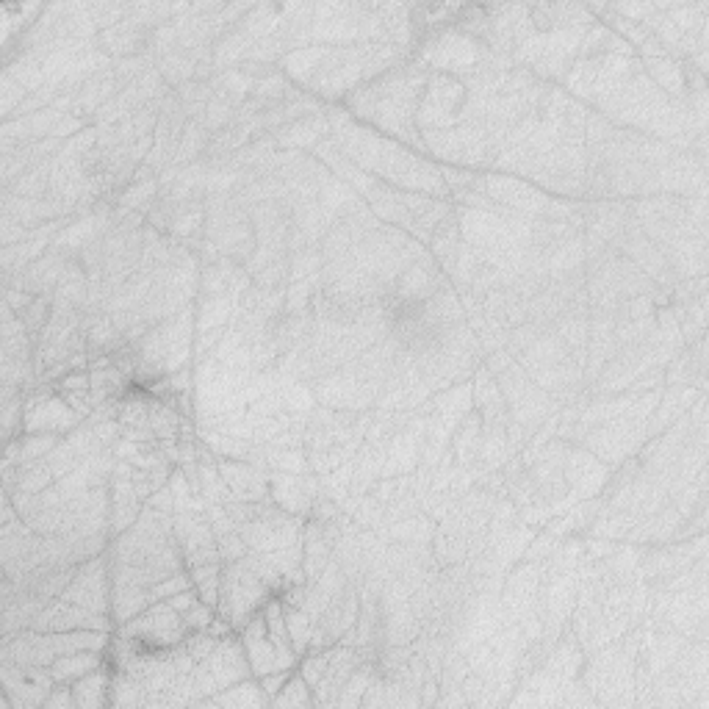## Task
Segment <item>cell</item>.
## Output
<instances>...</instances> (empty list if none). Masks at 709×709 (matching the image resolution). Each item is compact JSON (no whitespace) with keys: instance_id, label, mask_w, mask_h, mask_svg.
Segmentation results:
<instances>
[{"instance_id":"6da1fadb","label":"cell","mask_w":709,"mask_h":709,"mask_svg":"<svg viewBox=\"0 0 709 709\" xmlns=\"http://www.w3.org/2000/svg\"><path fill=\"white\" fill-rule=\"evenodd\" d=\"M413 67L416 64H399L374 78L372 84L355 89L352 95H347V109L355 117H363L394 136L413 139L416 111L427 92V78Z\"/></svg>"},{"instance_id":"7a4b0ae2","label":"cell","mask_w":709,"mask_h":709,"mask_svg":"<svg viewBox=\"0 0 709 709\" xmlns=\"http://www.w3.org/2000/svg\"><path fill=\"white\" fill-rule=\"evenodd\" d=\"M269 596H275L266 588V582L255 574L244 560L225 563L222 568V585H219V604L217 615L230 621L233 632H241L247 621L264 610Z\"/></svg>"},{"instance_id":"3957f363","label":"cell","mask_w":709,"mask_h":709,"mask_svg":"<svg viewBox=\"0 0 709 709\" xmlns=\"http://www.w3.org/2000/svg\"><path fill=\"white\" fill-rule=\"evenodd\" d=\"M120 635L136 640L147 649H175L181 646L189 629L183 624V615L169 607V601L150 604L145 613H139L133 621L120 626Z\"/></svg>"},{"instance_id":"277c9868","label":"cell","mask_w":709,"mask_h":709,"mask_svg":"<svg viewBox=\"0 0 709 709\" xmlns=\"http://www.w3.org/2000/svg\"><path fill=\"white\" fill-rule=\"evenodd\" d=\"M111 593H114V579H111L109 552H106L78 565V574L59 599L86 607L92 613L111 615Z\"/></svg>"},{"instance_id":"5b68a950","label":"cell","mask_w":709,"mask_h":709,"mask_svg":"<svg viewBox=\"0 0 709 709\" xmlns=\"http://www.w3.org/2000/svg\"><path fill=\"white\" fill-rule=\"evenodd\" d=\"M56 679L50 668L39 665H17L12 660H0V690L9 696L12 709H39L53 693Z\"/></svg>"},{"instance_id":"8992f818","label":"cell","mask_w":709,"mask_h":709,"mask_svg":"<svg viewBox=\"0 0 709 709\" xmlns=\"http://www.w3.org/2000/svg\"><path fill=\"white\" fill-rule=\"evenodd\" d=\"M172 532H175V541H178V549H181L183 554L186 571H189V568H197V565L222 563L217 535H214V529H211V521L205 518V510H183V513H175Z\"/></svg>"},{"instance_id":"52a82bcc","label":"cell","mask_w":709,"mask_h":709,"mask_svg":"<svg viewBox=\"0 0 709 709\" xmlns=\"http://www.w3.org/2000/svg\"><path fill=\"white\" fill-rule=\"evenodd\" d=\"M81 424L84 419L64 402V397L53 394L50 388H37L25 399L23 433H56L64 438Z\"/></svg>"},{"instance_id":"ba28073f","label":"cell","mask_w":709,"mask_h":709,"mask_svg":"<svg viewBox=\"0 0 709 709\" xmlns=\"http://www.w3.org/2000/svg\"><path fill=\"white\" fill-rule=\"evenodd\" d=\"M31 629L37 632H78V629H95V632H114L117 624L111 615H100L70 604L64 599H53L42 613L31 621Z\"/></svg>"},{"instance_id":"9c48e42d","label":"cell","mask_w":709,"mask_h":709,"mask_svg":"<svg viewBox=\"0 0 709 709\" xmlns=\"http://www.w3.org/2000/svg\"><path fill=\"white\" fill-rule=\"evenodd\" d=\"M446 283H449V277L444 275V269L435 264L433 255L424 253L419 261H413V264L397 277L394 291H391V300L421 305V302L435 297L438 291L444 289Z\"/></svg>"},{"instance_id":"30bf717a","label":"cell","mask_w":709,"mask_h":709,"mask_svg":"<svg viewBox=\"0 0 709 709\" xmlns=\"http://www.w3.org/2000/svg\"><path fill=\"white\" fill-rule=\"evenodd\" d=\"M73 258L75 255L53 244L48 253L25 269L23 275L14 277L12 283H3V289H23L28 294H34V297H53Z\"/></svg>"},{"instance_id":"8fae6325","label":"cell","mask_w":709,"mask_h":709,"mask_svg":"<svg viewBox=\"0 0 709 709\" xmlns=\"http://www.w3.org/2000/svg\"><path fill=\"white\" fill-rule=\"evenodd\" d=\"M109 496H111V532H114V538L120 535V532H125V529H131L136 521H139V516H142V510H145V499L136 493V488H133L131 482V463L128 460H117V466H114V474H111V482H109Z\"/></svg>"},{"instance_id":"7c38bea8","label":"cell","mask_w":709,"mask_h":709,"mask_svg":"<svg viewBox=\"0 0 709 709\" xmlns=\"http://www.w3.org/2000/svg\"><path fill=\"white\" fill-rule=\"evenodd\" d=\"M217 466L233 499H239V502H264V499H272V493H269V469L258 466V463H250V460H219V457Z\"/></svg>"},{"instance_id":"4fadbf2b","label":"cell","mask_w":709,"mask_h":709,"mask_svg":"<svg viewBox=\"0 0 709 709\" xmlns=\"http://www.w3.org/2000/svg\"><path fill=\"white\" fill-rule=\"evenodd\" d=\"M203 662L208 665V671L214 673L219 690L239 685V682L253 676V668H250V660H247V651H244L239 632L219 637L217 649L211 651Z\"/></svg>"},{"instance_id":"5bb4252c","label":"cell","mask_w":709,"mask_h":709,"mask_svg":"<svg viewBox=\"0 0 709 709\" xmlns=\"http://www.w3.org/2000/svg\"><path fill=\"white\" fill-rule=\"evenodd\" d=\"M363 662V654L355 646H333V657L327 665L325 676L319 679V685L313 687V707H336L341 690L347 685L352 671Z\"/></svg>"},{"instance_id":"9a60e30c","label":"cell","mask_w":709,"mask_h":709,"mask_svg":"<svg viewBox=\"0 0 709 709\" xmlns=\"http://www.w3.org/2000/svg\"><path fill=\"white\" fill-rule=\"evenodd\" d=\"M239 637L241 643H244V651H247V660H250L255 679H261L266 673L280 671L275 643H272V637L266 632L264 613L253 615V618L247 621V626L239 632Z\"/></svg>"},{"instance_id":"2e32d148","label":"cell","mask_w":709,"mask_h":709,"mask_svg":"<svg viewBox=\"0 0 709 709\" xmlns=\"http://www.w3.org/2000/svg\"><path fill=\"white\" fill-rule=\"evenodd\" d=\"M333 549H336V543L327 538L325 527L319 521L308 518L305 529H302V574H305V585H313L316 579L322 577V571L333 560Z\"/></svg>"},{"instance_id":"e0dca14e","label":"cell","mask_w":709,"mask_h":709,"mask_svg":"<svg viewBox=\"0 0 709 709\" xmlns=\"http://www.w3.org/2000/svg\"><path fill=\"white\" fill-rule=\"evenodd\" d=\"M111 682H114L111 662H103L100 668H95L92 673L81 676V679L73 685L75 709L111 707Z\"/></svg>"},{"instance_id":"ac0fdd59","label":"cell","mask_w":709,"mask_h":709,"mask_svg":"<svg viewBox=\"0 0 709 709\" xmlns=\"http://www.w3.org/2000/svg\"><path fill=\"white\" fill-rule=\"evenodd\" d=\"M200 707L261 709V707H269V696L264 693V687H261V682H258L255 676H250V679H244V682H239V685L219 690L217 696L205 698Z\"/></svg>"},{"instance_id":"d6986e66","label":"cell","mask_w":709,"mask_h":709,"mask_svg":"<svg viewBox=\"0 0 709 709\" xmlns=\"http://www.w3.org/2000/svg\"><path fill=\"white\" fill-rule=\"evenodd\" d=\"M109 654V651H106ZM106 654L100 651H75V654H64L50 665V673L56 679V685H75L81 676L92 673L106 662Z\"/></svg>"},{"instance_id":"ffe728a7","label":"cell","mask_w":709,"mask_h":709,"mask_svg":"<svg viewBox=\"0 0 709 709\" xmlns=\"http://www.w3.org/2000/svg\"><path fill=\"white\" fill-rule=\"evenodd\" d=\"M150 588H139V585H114L111 593V618L114 624L122 626L133 621L139 613H145L150 607Z\"/></svg>"},{"instance_id":"44dd1931","label":"cell","mask_w":709,"mask_h":709,"mask_svg":"<svg viewBox=\"0 0 709 709\" xmlns=\"http://www.w3.org/2000/svg\"><path fill=\"white\" fill-rule=\"evenodd\" d=\"M239 302L233 300L230 294H222V297H200L197 302V333H205V330H214V327H225L230 322V316L236 311Z\"/></svg>"},{"instance_id":"7402d4cb","label":"cell","mask_w":709,"mask_h":709,"mask_svg":"<svg viewBox=\"0 0 709 709\" xmlns=\"http://www.w3.org/2000/svg\"><path fill=\"white\" fill-rule=\"evenodd\" d=\"M111 707H147V690L142 679L117 668L111 682Z\"/></svg>"},{"instance_id":"603a6c76","label":"cell","mask_w":709,"mask_h":709,"mask_svg":"<svg viewBox=\"0 0 709 709\" xmlns=\"http://www.w3.org/2000/svg\"><path fill=\"white\" fill-rule=\"evenodd\" d=\"M286 621H289L291 646L297 651V657H305L311 651L313 632H316V618L305 607H286Z\"/></svg>"},{"instance_id":"cb8c5ba5","label":"cell","mask_w":709,"mask_h":709,"mask_svg":"<svg viewBox=\"0 0 709 709\" xmlns=\"http://www.w3.org/2000/svg\"><path fill=\"white\" fill-rule=\"evenodd\" d=\"M374 676H377V662L363 660L347 679V685H344V690H341L336 707H347V709L361 707L363 696H366V687L372 685Z\"/></svg>"},{"instance_id":"d4e9b609","label":"cell","mask_w":709,"mask_h":709,"mask_svg":"<svg viewBox=\"0 0 709 709\" xmlns=\"http://www.w3.org/2000/svg\"><path fill=\"white\" fill-rule=\"evenodd\" d=\"M222 568H225V563H208V565H197V568H189V577H192L194 590H197L200 599H203L205 604H211L214 610H217L219 604Z\"/></svg>"},{"instance_id":"484cf974","label":"cell","mask_w":709,"mask_h":709,"mask_svg":"<svg viewBox=\"0 0 709 709\" xmlns=\"http://www.w3.org/2000/svg\"><path fill=\"white\" fill-rule=\"evenodd\" d=\"M172 92L181 100V106L183 111L189 114V120H200L205 109H208V103H211V97H214L211 84H203V81H189V84L178 86V89H172Z\"/></svg>"},{"instance_id":"4316f807","label":"cell","mask_w":709,"mask_h":709,"mask_svg":"<svg viewBox=\"0 0 709 709\" xmlns=\"http://www.w3.org/2000/svg\"><path fill=\"white\" fill-rule=\"evenodd\" d=\"M269 707H277V709H291V707H313V690L311 685L302 679V673H291L289 682L283 685V690L277 693L272 701H269Z\"/></svg>"},{"instance_id":"83f0119b","label":"cell","mask_w":709,"mask_h":709,"mask_svg":"<svg viewBox=\"0 0 709 709\" xmlns=\"http://www.w3.org/2000/svg\"><path fill=\"white\" fill-rule=\"evenodd\" d=\"M330 657H333V646H330V649L308 651V654H305V657L300 660V665H297L302 673V679L311 685V690L319 685V679L325 676L327 665H330Z\"/></svg>"},{"instance_id":"f1b7e54d","label":"cell","mask_w":709,"mask_h":709,"mask_svg":"<svg viewBox=\"0 0 709 709\" xmlns=\"http://www.w3.org/2000/svg\"><path fill=\"white\" fill-rule=\"evenodd\" d=\"M189 588H194L189 571H178V574H172V577H167L164 582H158V585H153V588H150V601H153V604H156V601H167V599H172V596H178V593H183V590H189Z\"/></svg>"},{"instance_id":"f546056e","label":"cell","mask_w":709,"mask_h":709,"mask_svg":"<svg viewBox=\"0 0 709 709\" xmlns=\"http://www.w3.org/2000/svg\"><path fill=\"white\" fill-rule=\"evenodd\" d=\"M217 643L219 637H214L211 632H189L186 640H183V649H186V654H189L194 662H203L211 651L217 649Z\"/></svg>"},{"instance_id":"4dcf8cb0","label":"cell","mask_w":709,"mask_h":709,"mask_svg":"<svg viewBox=\"0 0 709 709\" xmlns=\"http://www.w3.org/2000/svg\"><path fill=\"white\" fill-rule=\"evenodd\" d=\"M217 618V610L211 607V604H205L203 599L194 604L189 613H183V624H186V629L189 632H205L208 626H211V621Z\"/></svg>"},{"instance_id":"1f68e13d","label":"cell","mask_w":709,"mask_h":709,"mask_svg":"<svg viewBox=\"0 0 709 709\" xmlns=\"http://www.w3.org/2000/svg\"><path fill=\"white\" fill-rule=\"evenodd\" d=\"M92 388V374L89 369H78V372L64 374L61 380L50 385L53 394H70V391H89Z\"/></svg>"},{"instance_id":"d6a6232c","label":"cell","mask_w":709,"mask_h":709,"mask_svg":"<svg viewBox=\"0 0 709 709\" xmlns=\"http://www.w3.org/2000/svg\"><path fill=\"white\" fill-rule=\"evenodd\" d=\"M59 397H64V402L84 421L95 413V402H92V394H89V391H70V394H59Z\"/></svg>"},{"instance_id":"836d02e7","label":"cell","mask_w":709,"mask_h":709,"mask_svg":"<svg viewBox=\"0 0 709 709\" xmlns=\"http://www.w3.org/2000/svg\"><path fill=\"white\" fill-rule=\"evenodd\" d=\"M75 707V696H73V685H56L53 693L45 701V709H73Z\"/></svg>"},{"instance_id":"e575fe53","label":"cell","mask_w":709,"mask_h":709,"mask_svg":"<svg viewBox=\"0 0 709 709\" xmlns=\"http://www.w3.org/2000/svg\"><path fill=\"white\" fill-rule=\"evenodd\" d=\"M361 707H385V679L380 671H377V676L372 679V685L366 687V696H363Z\"/></svg>"},{"instance_id":"d590c367","label":"cell","mask_w":709,"mask_h":709,"mask_svg":"<svg viewBox=\"0 0 709 709\" xmlns=\"http://www.w3.org/2000/svg\"><path fill=\"white\" fill-rule=\"evenodd\" d=\"M294 671H275V673H266V676H261L258 682H261V687H264V693L269 696V701L283 690V685L289 682V676Z\"/></svg>"},{"instance_id":"8d00e7d4","label":"cell","mask_w":709,"mask_h":709,"mask_svg":"<svg viewBox=\"0 0 709 709\" xmlns=\"http://www.w3.org/2000/svg\"><path fill=\"white\" fill-rule=\"evenodd\" d=\"M34 300H37V297L23 289H3V305H9V308L17 313H23Z\"/></svg>"},{"instance_id":"74e56055","label":"cell","mask_w":709,"mask_h":709,"mask_svg":"<svg viewBox=\"0 0 709 709\" xmlns=\"http://www.w3.org/2000/svg\"><path fill=\"white\" fill-rule=\"evenodd\" d=\"M169 601V607L172 610H178V613H189L192 610L194 604L200 601V593L194 588H189V590H183V593H178V596H172V599H167Z\"/></svg>"}]
</instances>
